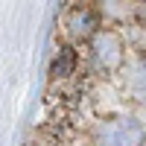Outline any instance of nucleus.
<instances>
[{
	"label": "nucleus",
	"mask_w": 146,
	"mask_h": 146,
	"mask_svg": "<svg viewBox=\"0 0 146 146\" xmlns=\"http://www.w3.org/2000/svg\"><path fill=\"white\" fill-rule=\"evenodd\" d=\"M91 143L94 146H146V123L129 114L102 120L94 126Z\"/></svg>",
	"instance_id": "f257e3e1"
},
{
	"label": "nucleus",
	"mask_w": 146,
	"mask_h": 146,
	"mask_svg": "<svg viewBox=\"0 0 146 146\" xmlns=\"http://www.w3.org/2000/svg\"><path fill=\"white\" fill-rule=\"evenodd\" d=\"M73 67H76V53H73L70 47H64V50L58 53L56 64H53V76H56V79H64V76L73 73Z\"/></svg>",
	"instance_id": "39448f33"
},
{
	"label": "nucleus",
	"mask_w": 146,
	"mask_h": 146,
	"mask_svg": "<svg viewBox=\"0 0 146 146\" xmlns=\"http://www.w3.org/2000/svg\"><path fill=\"white\" fill-rule=\"evenodd\" d=\"M94 29H96V15L91 9H76L70 15V21H67V32H70V38H91L94 35Z\"/></svg>",
	"instance_id": "7ed1b4c3"
},
{
	"label": "nucleus",
	"mask_w": 146,
	"mask_h": 146,
	"mask_svg": "<svg viewBox=\"0 0 146 146\" xmlns=\"http://www.w3.org/2000/svg\"><path fill=\"white\" fill-rule=\"evenodd\" d=\"M91 53H94V62L100 70L105 73H114L117 67H123L126 62V47L123 38L114 32V29H100L91 35Z\"/></svg>",
	"instance_id": "f03ea898"
},
{
	"label": "nucleus",
	"mask_w": 146,
	"mask_h": 146,
	"mask_svg": "<svg viewBox=\"0 0 146 146\" xmlns=\"http://www.w3.org/2000/svg\"><path fill=\"white\" fill-rule=\"evenodd\" d=\"M131 15H135V21H137L140 27L146 29V0H140V3H135V9H131Z\"/></svg>",
	"instance_id": "0eeeda50"
},
{
	"label": "nucleus",
	"mask_w": 146,
	"mask_h": 146,
	"mask_svg": "<svg viewBox=\"0 0 146 146\" xmlns=\"http://www.w3.org/2000/svg\"><path fill=\"white\" fill-rule=\"evenodd\" d=\"M100 9L105 12L108 18H126L131 15V0H100Z\"/></svg>",
	"instance_id": "423d86ee"
},
{
	"label": "nucleus",
	"mask_w": 146,
	"mask_h": 146,
	"mask_svg": "<svg viewBox=\"0 0 146 146\" xmlns=\"http://www.w3.org/2000/svg\"><path fill=\"white\" fill-rule=\"evenodd\" d=\"M126 85H129V91L135 94L137 100H146V58H137V62L129 67Z\"/></svg>",
	"instance_id": "20e7f679"
}]
</instances>
